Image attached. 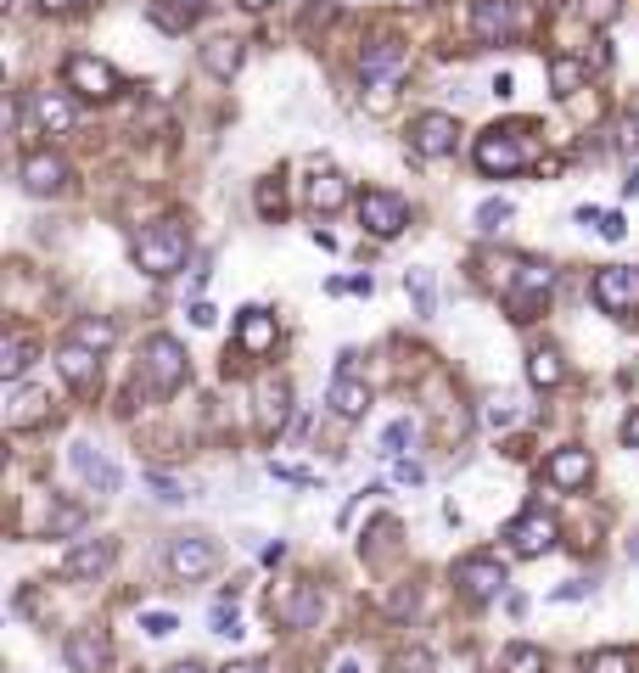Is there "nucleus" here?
Returning a JSON list of instances; mask_svg holds the SVG:
<instances>
[{"mask_svg": "<svg viewBox=\"0 0 639 673\" xmlns=\"http://www.w3.org/2000/svg\"><path fill=\"white\" fill-rule=\"evenodd\" d=\"M185 253H191V236H185L180 219H157V225H141L135 236V264L157 281H169V275L185 270Z\"/></svg>", "mask_w": 639, "mask_h": 673, "instance_id": "obj_1", "label": "nucleus"}, {"mask_svg": "<svg viewBox=\"0 0 639 673\" xmlns=\"http://www.w3.org/2000/svg\"><path fill=\"white\" fill-rule=\"evenodd\" d=\"M185 376H191V359H185V348L174 343V337H146L141 348V382L152 387V393H174V387H185Z\"/></svg>", "mask_w": 639, "mask_h": 673, "instance_id": "obj_2", "label": "nucleus"}, {"mask_svg": "<svg viewBox=\"0 0 639 673\" xmlns=\"http://www.w3.org/2000/svg\"><path fill=\"white\" fill-rule=\"evenodd\" d=\"M471 34L483 45H511L527 34L522 0H471Z\"/></svg>", "mask_w": 639, "mask_h": 673, "instance_id": "obj_3", "label": "nucleus"}, {"mask_svg": "<svg viewBox=\"0 0 639 673\" xmlns=\"http://www.w3.org/2000/svg\"><path fill=\"white\" fill-rule=\"evenodd\" d=\"M62 85L73 90V96L85 101H113L118 96V68L101 57H85V51H73L68 62H62Z\"/></svg>", "mask_w": 639, "mask_h": 673, "instance_id": "obj_4", "label": "nucleus"}, {"mask_svg": "<svg viewBox=\"0 0 639 673\" xmlns=\"http://www.w3.org/2000/svg\"><path fill=\"white\" fill-rule=\"evenodd\" d=\"M359 225L376 236V242H393L398 230L410 225V202L398 197V191H382V186H370L365 197H359Z\"/></svg>", "mask_w": 639, "mask_h": 673, "instance_id": "obj_5", "label": "nucleus"}, {"mask_svg": "<svg viewBox=\"0 0 639 673\" xmlns=\"http://www.w3.org/2000/svg\"><path fill=\"white\" fill-rule=\"evenodd\" d=\"M455 584L466 601H494V595H505V584H511V573H505V561L488 556V550H477V556L455 561Z\"/></svg>", "mask_w": 639, "mask_h": 673, "instance_id": "obj_6", "label": "nucleus"}, {"mask_svg": "<svg viewBox=\"0 0 639 673\" xmlns=\"http://www.w3.org/2000/svg\"><path fill=\"white\" fill-rule=\"evenodd\" d=\"M595 303L606 309V315H617V320H628L639 309V270L634 264H606V270L595 275Z\"/></svg>", "mask_w": 639, "mask_h": 673, "instance_id": "obj_7", "label": "nucleus"}, {"mask_svg": "<svg viewBox=\"0 0 639 673\" xmlns=\"http://www.w3.org/2000/svg\"><path fill=\"white\" fill-rule=\"evenodd\" d=\"M477 169L483 174H516L527 163V146H522V129H488V135H477Z\"/></svg>", "mask_w": 639, "mask_h": 673, "instance_id": "obj_8", "label": "nucleus"}, {"mask_svg": "<svg viewBox=\"0 0 639 673\" xmlns=\"http://www.w3.org/2000/svg\"><path fill=\"white\" fill-rule=\"evenodd\" d=\"M555 533H561L555 528V516L539 511V505H527L511 528H505V539H511L516 556H544V550H555Z\"/></svg>", "mask_w": 639, "mask_h": 673, "instance_id": "obj_9", "label": "nucleus"}, {"mask_svg": "<svg viewBox=\"0 0 639 673\" xmlns=\"http://www.w3.org/2000/svg\"><path fill=\"white\" fill-rule=\"evenodd\" d=\"M213 567H219V545L202 539V533H180L169 545V573L185 578V584H191V578H208Z\"/></svg>", "mask_w": 639, "mask_h": 673, "instance_id": "obj_10", "label": "nucleus"}, {"mask_svg": "<svg viewBox=\"0 0 639 673\" xmlns=\"http://www.w3.org/2000/svg\"><path fill=\"white\" fill-rule=\"evenodd\" d=\"M589 477H595V460H589V449H578V444L555 449V455L544 460V483L561 488V494H578V488H589Z\"/></svg>", "mask_w": 639, "mask_h": 673, "instance_id": "obj_11", "label": "nucleus"}, {"mask_svg": "<svg viewBox=\"0 0 639 673\" xmlns=\"http://www.w3.org/2000/svg\"><path fill=\"white\" fill-rule=\"evenodd\" d=\"M455 141H460V124L449 113H421L410 124V146L421 152V158H449Z\"/></svg>", "mask_w": 639, "mask_h": 673, "instance_id": "obj_12", "label": "nucleus"}, {"mask_svg": "<svg viewBox=\"0 0 639 673\" xmlns=\"http://www.w3.org/2000/svg\"><path fill=\"white\" fill-rule=\"evenodd\" d=\"M17 180H23V191H29V197H57L62 186H68V163L57 158V152H29V158H23V169H17Z\"/></svg>", "mask_w": 639, "mask_h": 673, "instance_id": "obj_13", "label": "nucleus"}, {"mask_svg": "<svg viewBox=\"0 0 639 673\" xmlns=\"http://www.w3.org/2000/svg\"><path fill=\"white\" fill-rule=\"evenodd\" d=\"M73 472H79L85 488H96V494H118V488H124V472H118L96 444H73Z\"/></svg>", "mask_w": 639, "mask_h": 673, "instance_id": "obj_14", "label": "nucleus"}, {"mask_svg": "<svg viewBox=\"0 0 639 673\" xmlns=\"http://www.w3.org/2000/svg\"><path fill=\"white\" fill-rule=\"evenodd\" d=\"M57 371H62V382H68L73 393H90V387L101 382V359H96V348H85V343H62L57 348Z\"/></svg>", "mask_w": 639, "mask_h": 673, "instance_id": "obj_15", "label": "nucleus"}, {"mask_svg": "<svg viewBox=\"0 0 639 673\" xmlns=\"http://www.w3.org/2000/svg\"><path fill=\"white\" fill-rule=\"evenodd\" d=\"M62 662H68L73 673H101L107 668V634L101 629H73L68 640H62Z\"/></svg>", "mask_w": 639, "mask_h": 673, "instance_id": "obj_16", "label": "nucleus"}, {"mask_svg": "<svg viewBox=\"0 0 639 673\" xmlns=\"http://www.w3.org/2000/svg\"><path fill=\"white\" fill-rule=\"evenodd\" d=\"M29 118L45 129V135H68L79 113H73V101L62 96V90H34V96H29Z\"/></svg>", "mask_w": 639, "mask_h": 673, "instance_id": "obj_17", "label": "nucleus"}, {"mask_svg": "<svg viewBox=\"0 0 639 673\" xmlns=\"http://www.w3.org/2000/svg\"><path fill=\"white\" fill-rule=\"evenodd\" d=\"M326 404L337 410L342 421H359L370 410V387L359 382L354 371H337V376H331V387H326Z\"/></svg>", "mask_w": 639, "mask_h": 673, "instance_id": "obj_18", "label": "nucleus"}, {"mask_svg": "<svg viewBox=\"0 0 639 673\" xmlns=\"http://www.w3.org/2000/svg\"><path fill=\"white\" fill-rule=\"evenodd\" d=\"M45 416H51V393H40V387H12V393H6V427L12 432L40 427Z\"/></svg>", "mask_w": 639, "mask_h": 673, "instance_id": "obj_19", "label": "nucleus"}, {"mask_svg": "<svg viewBox=\"0 0 639 673\" xmlns=\"http://www.w3.org/2000/svg\"><path fill=\"white\" fill-rule=\"evenodd\" d=\"M113 567V545L107 539H85V545H73L62 556V578H101Z\"/></svg>", "mask_w": 639, "mask_h": 673, "instance_id": "obj_20", "label": "nucleus"}, {"mask_svg": "<svg viewBox=\"0 0 639 673\" xmlns=\"http://www.w3.org/2000/svg\"><path fill=\"white\" fill-rule=\"evenodd\" d=\"M275 617H281L286 629H309V623H320V584H298L292 595H281V601H275Z\"/></svg>", "mask_w": 639, "mask_h": 673, "instance_id": "obj_21", "label": "nucleus"}, {"mask_svg": "<svg viewBox=\"0 0 639 673\" xmlns=\"http://www.w3.org/2000/svg\"><path fill=\"white\" fill-rule=\"evenodd\" d=\"M236 343H242V354H270L275 348V315L270 309H242V320H236Z\"/></svg>", "mask_w": 639, "mask_h": 673, "instance_id": "obj_22", "label": "nucleus"}, {"mask_svg": "<svg viewBox=\"0 0 639 673\" xmlns=\"http://www.w3.org/2000/svg\"><path fill=\"white\" fill-rule=\"evenodd\" d=\"M398 68H404V45H393V40L365 45V57H359V79H365V85H382V79H393Z\"/></svg>", "mask_w": 639, "mask_h": 673, "instance_id": "obj_23", "label": "nucleus"}, {"mask_svg": "<svg viewBox=\"0 0 639 673\" xmlns=\"http://www.w3.org/2000/svg\"><path fill=\"white\" fill-rule=\"evenodd\" d=\"M286 416H292V387L286 382H258V427L281 432Z\"/></svg>", "mask_w": 639, "mask_h": 673, "instance_id": "obj_24", "label": "nucleus"}, {"mask_svg": "<svg viewBox=\"0 0 639 673\" xmlns=\"http://www.w3.org/2000/svg\"><path fill=\"white\" fill-rule=\"evenodd\" d=\"M242 57H247L242 40H208L202 45V68H208L213 79H230V73L242 68Z\"/></svg>", "mask_w": 639, "mask_h": 673, "instance_id": "obj_25", "label": "nucleus"}, {"mask_svg": "<svg viewBox=\"0 0 639 673\" xmlns=\"http://www.w3.org/2000/svg\"><path fill=\"white\" fill-rule=\"evenodd\" d=\"M342 202H348V180H342V174H314L309 180V208L314 214H337Z\"/></svg>", "mask_w": 639, "mask_h": 673, "instance_id": "obj_26", "label": "nucleus"}, {"mask_svg": "<svg viewBox=\"0 0 639 673\" xmlns=\"http://www.w3.org/2000/svg\"><path fill=\"white\" fill-rule=\"evenodd\" d=\"M527 382L544 387V393H550V387H561V382H567L561 354H555V348H533V354H527Z\"/></svg>", "mask_w": 639, "mask_h": 673, "instance_id": "obj_27", "label": "nucleus"}, {"mask_svg": "<svg viewBox=\"0 0 639 673\" xmlns=\"http://www.w3.org/2000/svg\"><path fill=\"white\" fill-rule=\"evenodd\" d=\"M583 673H639V651H628V645L589 651V657H583Z\"/></svg>", "mask_w": 639, "mask_h": 673, "instance_id": "obj_28", "label": "nucleus"}, {"mask_svg": "<svg viewBox=\"0 0 639 673\" xmlns=\"http://www.w3.org/2000/svg\"><path fill=\"white\" fill-rule=\"evenodd\" d=\"M583 79H589V62H578V57H550V90H555V96H578Z\"/></svg>", "mask_w": 639, "mask_h": 673, "instance_id": "obj_29", "label": "nucleus"}, {"mask_svg": "<svg viewBox=\"0 0 639 673\" xmlns=\"http://www.w3.org/2000/svg\"><path fill=\"white\" fill-rule=\"evenodd\" d=\"M34 365V337H23V331H12V337H6V343H0V376H23Z\"/></svg>", "mask_w": 639, "mask_h": 673, "instance_id": "obj_30", "label": "nucleus"}, {"mask_svg": "<svg viewBox=\"0 0 639 673\" xmlns=\"http://www.w3.org/2000/svg\"><path fill=\"white\" fill-rule=\"evenodd\" d=\"M499 668H505V673H544V645L511 640L505 651H499Z\"/></svg>", "mask_w": 639, "mask_h": 673, "instance_id": "obj_31", "label": "nucleus"}, {"mask_svg": "<svg viewBox=\"0 0 639 673\" xmlns=\"http://www.w3.org/2000/svg\"><path fill=\"white\" fill-rule=\"evenodd\" d=\"M85 505H57V511L45 516V533H51V539H68V533H79L85 528Z\"/></svg>", "mask_w": 639, "mask_h": 673, "instance_id": "obj_32", "label": "nucleus"}, {"mask_svg": "<svg viewBox=\"0 0 639 673\" xmlns=\"http://www.w3.org/2000/svg\"><path fill=\"white\" fill-rule=\"evenodd\" d=\"M113 337H118L113 320H79V326H73V343L96 348V354H101V348H113Z\"/></svg>", "mask_w": 639, "mask_h": 673, "instance_id": "obj_33", "label": "nucleus"}, {"mask_svg": "<svg viewBox=\"0 0 639 673\" xmlns=\"http://www.w3.org/2000/svg\"><path fill=\"white\" fill-rule=\"evenodd\" d=\"M404 292H415V309H421V315L438 309V292H432V275L426 270H404Z\"/></svg>", "mask_w": 639, "mask_h": 673, "instance_id": "obj_34", "label": "nucleus"}, {"mask_svg": "<svg viewBox=\"0 0 639 673\" xmlns=\"http://www.w3.org/2000/svg\"><path fill=\"white\" fill-rule=\"evenodd\" d=\"M505 219H511V202H505V197H488L483 208H477V230H483V236H494Z\"/></svg>", "mask_w": 639, "mask_h": 673, "instance_id": "obj_35", "label": "nucleus"}, {"mask_svg": "<svg viewBox=\"0 0 639 673\" xmlns=\"http://www.w3.org/2000/svg\"><path fill=\"white\" fill-rule=\"evenodd\" d=\"M404 444H415V421H393V427L382 432V455H387V460L404 455Z\"/></svg>", "mask_w": 639, "mask_h": 673, "instance_id": "obj_36", "label": "nucleus"}, {"mask_svg": "<svg viewBox=\"0 0 639 673\" xmlns=\"http://www.w3.org/2000/svg\"><path fill=\"white\" fill-rule=\"evenodd\" d=\"M393 673H432V651H421V645L393 651Z\"/></svg>", "mask_w": 639, "mask_h": 673, "instance_id": "obj_37", "label": "nucleus"}, {"mask_svg": "<svg viewBox=\"0 0 639 673\" xmlns=\"http://www.w3.org/2000/svg\"><path fill=\"white\" fill-rule=\"evenodd\" d=\"M258 214H264V219H281V214H286L281 180H275V186H270V180H264V186H258Z\"/></svg>", "mask_w": 639, "mask_h": 673, "instance_id": "obj_38", "label": "nucleus"}, {"mask_svg": "<svg viewBox=\"0 0 639 673\" xmlns=\"http://www.w3.org/2000/svg\"><path fill=\"white\" fill-rule=\"evenodd\" d=\"M141 629L152 634V640H169V634L180 629V617L174 612H141Z\"/></svg>", "mask_w": 639, "mask_h": 673, "instance_id": "obj_39", "label": "nucleus"}, {"mask_svg": "<svg viewBox=\"0 0 639 673\" xmlns=\"http://www.w3.org/2000/svg\"><path fill=\"white\" fill-rule=\"evenodd\" d=\"M213 634H225V640H236V634H242V617H236V606H213Z\"/></svg>", "mask_w": 639, "mask_h": 673, "instance_id": "obj_40", "label": "nucleus"}, {"mask_svg": "<svg viewBox=\"0 0 639 673\" xmlns=\"http://www.w3.org/2000/svg\"><path fill=\"white\" fill-rule=\"evenodd\" d=\"M617 146H623V152H639V113L617 118Z\"/></svg>", "mask_w": 639, "mask_h": 673, "instance_id": "obj_41", "label": "nucleus"}, {"mask_svg": "<svg viewBox=\"0 0 639 673\" xmlns=\"http://www.w3.org/2000/svg\"><path fill=\"white\" fill-rule=\"evenodd\" d=\"M146 483H152L157 488V500H185V483H174V477H163V472H146Z\"/></svg>", "mask_w": 639, "mask_h": 673, "instance_id": "obj_42", "label": "nucleus"}, {"mask_svg": "<svg viewBox=\"0 0 639 673\" xmlns=\"http://www.w3.org/2000/svg\"><path fill=\"white\" fill-rule=\"evenodd\" d=\"M511 421H516V404H511V399H494V404H488V427H511Z\"/></svg>", "mask_w": 639, "mask_h": 673, "instance_id": "obj_43", "label": "nucleus"}, {"mask_svg": "<svg viewBox=\"0 0 639 673\" xmlns=\"http://www.w3.org/2000/svg\"><path fill=\"white\" fill-rule=\"evenodd\" d=\"M208 6H213V0H174V12H180V23H185V29H191V23H197L202 12H208Z\"/></svg>", "mask_w": 639, "mask_h": 673, "instance_id": "obj_44", "label": "nucleus"}, {"mask_svg": "<svg viewBox=\"0 0 639 673\" xmlns=\"http://www.w3.org/2000/svg\"><path fill=\"white\" fill-rule=\"evenodd\" d=\"M600 236H606V242H623V236H628V219H623V214H606V219H600Z\"/></svg>", "mask_w": 639, "mask_h": 673, "instance_id": "obj_45", "label": "nucleus"}, {"mask_svg": "<svg viewBox=\"0 0 639 673\" xmlns=\"http://www.w3.org/2000/svg\"><path fill=\"white\" fill-rule=\"evenodd\" d=\"M393 477H398V483H426V472H421V466H415V460H393Z\"/></svg>", "mask_w": 639, "mask_h": 673, "instance_id": "obj_46", "label": "nucleus"}, {"mask_svg": "<svg viewBox=\"0 0 639 673\" xmlns=\"http://www.w3.org/2000/svg\"><path fill=\"white\" fill-rule=\"evenodd\" d=\"M583 595H589V584H583V578H572V584L555 589V601H583Z\"/></svg>", "mask_w": 639, "mask_h": 673, "instance_id": "obj_47", "label": "nucleus"}, {"mask_svg": "<svg viewBox=\"0 0 639 673\" xmlns=\"http://www.w3.org/2000/svg\"><path fill=\"white\" fill-rule=\"evenodd\" d=\"M623 444L639 449V410H628V416H623Z\"/></svg>", "mask_w": 639, "mask_h": 673, "instance_id": "obj_48", "label": "nucleus"}, {"mask_svg": "<svg viewBox=\"0 0 639 673\" xmlns=\"http://www.w3.org/2000/svg\"><path fill=\"white\" fill-rule=\"evenodd\" d=\"M342 292H365V298H370V292H376V281H370V275H354V281H342Z\"/></svg>", "mask_w": 639, "mask_h": 673, "instance_id": "obj_49", "label": "nucleus"}, {"mask_svg": "<svg viewBox=\"0 0 639 673\" xmlns=\"http://www.w3.org/2000/svg\"><path fill=\"white\" fill-rule=\"evenodd\" d=\"M191 326H202V331L213 326V309H208V303H197V309H191Z\"/></svg>", "mask_w": 639, "mask_h": 673, "instance_id": "obj_50", "label": "nucleus"}, {"mask_svg": "<svg viewBox=\"0 0 639 673\" xmlns=\"http://www.w3.org/2000/svg\"><path fill=\"white\" fill-rule=\"evenodd\" d=\"M169 673H208V668H202V662L197 657H185V662H174V668Z\"/></svg>", "mask_w": 639, "mask_h": 673, "instance_id": "obj_51", "label": "nucleus"}, {"mask_svg": "<svg viewBox=\"0 0 639 673\" xmlns=\"http://www.w3.org/2000/svg\"><path fill=\"white\" fill-rule=\"evenodd\" d=\"M45 12H73V6H79V0H40Z\"/></svg>", "mask_w": 639, "mask_h": 673, "instance_id": "obj_52", "label": "nucleus"}, {"mask_svg": "<svg viewBox=\"0 0 639 673\" xmlns=\"http://www.w3.org/2000/svg\"><path fill=\"white\" fill-rule=\"evenodd\" d=\"M225 673H264V662H230Z\"/></svg>", "mask_w": 639, "mask_h": 673, "instance_id": "obj_53", "label": "nucleus"}, {"mask_svg": "<svg viewBox=\"0 0 639 673\" xmlns=\"http://www.w3.org/2000/svg\"><path fill=\"white\" fill-rule=\"evenodd\" d=\"M623 191H628V197H639V163H634V169H628V180H623Z\"/></svg>", "mask_w": 639, "mask_h": 673, "instance_id": "obj_54", "label": "nucleus"}, {"mask_svg": "<svg viewBox=\"0 0 639 673\" xmlns=\"http://www.w3.org/2000/svg\"><path fill=\"white\" fill-rule=\"evenodd\" d=\"M242 6H247V12H264V6H270V0H242Z\"/></svg>", "mask_w": 639, "mask_h": 673, "instance_id": "obj_55", "label": "nucleus"}, {"mask_svg": "<svg viewBox=\"0 0 639 673\" xmlns=\"http://www.w3.org/2000/svg\"><path fill=\"white\" fill-rule=\"evenodd\" d=\"M337 673H359V662H354V657H348V662H342V668H337Z\"/></svg>", "mask_w": 639, "mask_h": 673, "instance_id": "obj_56", "label": "nucleus"}, {"mask_svg": "<svg viewBox=\"0 0 639 673\" xmlns=\"http://www.w3.org/2000/svg\"><path fill=\"white\" fill-rule=\"evenodd\" d=\"M628 556H634V561H639V545H634V539H628Z\"/></svg>", "mask_w": 639, "mask_h": 673, "instance_id": "obj_57", "label": "nucleus"}]
</instances>
